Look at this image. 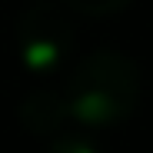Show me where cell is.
I'll return each instance as SVG.
<instances>
[{
    "mask_svg": "<svg viewBox=\"0 0 153 153\" xmlns=\"http://www.w3.org/2000/svg\"><path fill=\"white\" fill-rule=\"evenodd\" d=\"M63 97L73 120L107 126L130 117V110L137 107L140 76L130 57L113 53V50H97L73 67Z\"/></svg>",
    "mask_w": 153,
    "mask_h": 153,
    "instance_id": "6da1fadb",
    "label": "cell"
},
{
    "mask_svg": "<svg viewBox=\"0 0 153 153\" xmlns=\"http://www.w3.org/2000/svg\"><path fill=\"white\" fill-rule=\"evenodd\" d=\"M73 47V33L67 17L50 7V4H33L20 13L17 20V50L20 60L27 63V70L47 73L57 70Z\"/></svg>",
    "mask_w": 153,
    "mask_h": 153,
    "instance_id": "7a4b0ae2",
    "label": "cell"
},
{
    "mask_svg": "<svg viewBox=\"0 0 153 153\" xmlns=\"http://www.w3.org/2000/svg\"><path fill=\"white\" fill-rule=\"evenodd\" d=\"M20 117L23 123L37 133H50L70 117V107H67V97H57V93H33L27 103L20 107Z\"/></svg>",
    "mask_w": 153,
    "mask_h": 153,
    "instance_id": "3957f363",
    "label": "cell"
},
{
    "mask_svg": "<svg viewBox=\"0 0 153 153\" xmlns=\"http://www.w3.org/2000/svg\"><path fill=\"white\" fill-rule=\"evenodd\" d=\"M60 4L76 10V13H87V17H107V13L123 10L130 0H60Z\"/></svg>",
    "mask_w": 153,
    "mask_h": 153,
    "instance_id": "277c9868",
    "label": "cell"
},
{
    "mask_svg": "<svg viewBox=\"0 0 153 153\" xmlns=\"http://www.w3.org/2000/svg\"><path fill=\"white\" fill-rule=\"evenodd\" d=\"M47 153H103V150L90 140H83V137H60V140L50 143Z\"/></svg>",
    "mask_w": 153,
    "mask_h": 153,
    "instance_id": "5b68a950",
    "label": "cell"
}]
</instances>
